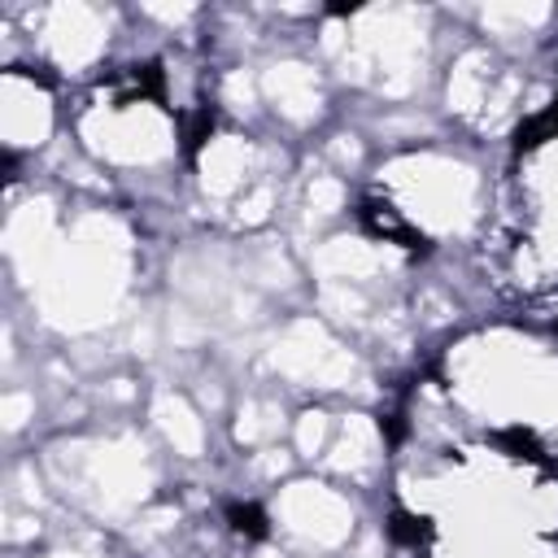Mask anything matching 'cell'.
Masks as SVG:
<instances>
[{
    "mask_svg": "<svg viewBox=\"0 0 558 558\" xmlns=\"http://www.w3.org/2000/svg\"><path fill=\"white\" fill-rule=\"evenodd\" d=\"M270 366L296 388H318V392H344L362 384V362L353 349H344L331 336V323L323 318H296L288 323L275 344H270Z\"/></svg>",
    "mask_w": 558,
    "mask_h": 558,
    "instance_id": "obj_6",
    "label": "cell"
},
{
    "mask_svg": "<svg viewBox=\"0 0 558 558\" xmlns=\"http://www.w3.org/2000/svg\"><path fill=\"white\" fill-rule=\"evenodd\" d=\"M196 179H201L205 201H214L227 214L248 187L270 179L266 148L248 135H240V131H218L214 140L205 135V144L196 153Z\"/></svg>",
    "mask_w": 558,
    "mask_h": 558,
    "instance_id": "obj_8",
    "label": "cell"
},
{
    "mask_svg": "<svg viewBox=\"0 0 558 558\" xmlns=\"http://www.w3.org/2000/svg\"><path fill=\"white\" fill-rule=\"evenodd\" d=\"M26 418H35V392L9 388V392H4V432H22Z\"/></svg>",
    "mask_w": 558,
    "mask_h": 558,
    "instance_id": "obj_18",
    "label": "cell"
},
{
    "mask_svg": "<svg viewBox=\"0 0 558 558\" xmlns=\"http://www.w3.org/2000/svg\"><path fill=\"white\" fill-rule=\"evenodd\" d=\"M48 558H87V554H74V549H57V554H48Z\"/></svg>",
    "mask_w": 558,
    "mask_h": 558,
    "instance_id": "obj_19",
    "label": "cell"
},
{
    "mask_svg": "<svg viewBox=\"0 0 558 558\" xmlns=\"http://www.w3.org/2000/svg\"><path fill=\"white\" fill-rule=\"evenodd\" d=\"M344 205H349V183H344V174H336L331 166H323L318 174L305 179V218L327 222V218H340Z\"/></svg>",
    "mask_w": 558,
    "mask_h": 558,
    "instance_id": "obj_16",
    "label": "cell"
},
{
    "mask_svg": "<svg viewBox=\"0 0 558 558\" xmlns=\"http://www.w3.org/2000/svg\"><path fill=\"white\" fill-rule=\"evenodd\" d=\"M131 270V240L109 214L78 218L26 279L39 314L65 331H92L113 318Z\"/></svg>",
    "mask_w": 558,
    "mask_h": 558,
    "instance_id": "obj_1",
    "label": "cell"
},
{
    "mask_svg": "<svg viewBox=\"0 0 558 558\" xmlns=\"http://www.w3.org/2000/svg\"><path fill=\"white\" fill-rule=\"evenodd\" d=\"M78 140L105 166L144 170V166H161L174 153V118L153 92L126 83V87H109L100 100H92L78 113Z\"/></svg>",
    "mask_w": 558,
    "mask_h": 558,
    "instance_id": "obj_4",
    "label": "cell"
},
{
    "mask_svg": "<svg viewBox=\"0 0 558 558\" xmlns=\"http://www.w3.org/2000/svg\"><path fill=\"white\" fill-rule=\"evenodd\" d=\"M549 22H554L549 4H488V9H480V26L493 39H510V44L536 39Z\"/></svg>",
    "mask_w": 558,
    "mask_h": 558,
    "instance_id": "obj_14",
    "label": "cell"
},
{
    "mask_svg": "<svg viewBox=\"0 0 558 558\" xmlns=\"http://www.w3.org/2000/svg\"><path fill=\"white\" fill-rule=\"evenodd\" d=\"M379 192L401 209L414 235H466L484 218V179L471 161L423 148L401 153L379 170Z\"/></svg>",
    "mask_w": 558,
    "mask_h": 558,
    "instance_id": "obj_3",
    "label": "cell"
},
{
    "mask_svg": "<svg viewBox=\"0 0 558 558\" xmlns=\"http://www.w3.org/2000/svg\"><path fill=\"white\" fill-rule=\"evenodd\" d=\"M527 187L536 196V218L545 222V235H536V244L545 248V257L558 270V153H554L549 166H541V174L527 179Z\"/></svg>",
    "mask_w": 558,
    "mask_h": 558,
    "instance_id": "obj_15",
    "label": "cell"
},
{
    "mask_svg": "<svg viewBox=\"0 0 558 558\" xmlns=\"http://www.w3.org/2000/svg\"><path fill=\"white\" fill-rule=\"evenodd\" d=\"M31 22V39L39 48V57L61 70V74H87L113 39V13L96 9V4H44L35 13H26Z\"/></svg>",
    "mask_w": 558,
    "mask_h": 558,
    "instance_id": "obj_7",
    "label": "cell"
},
{
    "mask_svg": "<svg viewBox=\"0 0 558 558\" xmlns=\"http://www.w3.org/2000/svg\"><path fill=\"white\" fill-rule=\"evenodd\" d=\"M52 122H57V109H52V92L44 87V78L22 65H9L0 83V135H4L9 157L48 144Z\"/></svg>",
    "mask_w": 558,
    "mask_h": 558,
    "instance_id": "obj_9",
    "label": "cell"
},
{
    "mask_svg": "<svg viewBox=\"0 0 558 558\" xmlns=\"http://www.w3.org/2000/svg\"><path fill=\"white\" fill-rule=\"evenodd\" d=\"M292 423L283 418V405L275 401V397H244L240 401V410H235V445H244L248 453H257V449H270V445H279V436L288 432Z\"/></svg>",
    "mask_w": 558,
    "mask_h": 558,
    "instance_id": "obj_13",
    "label": "cell"
},
{
    "mask_svg": "<svg viewBox=\"0 0 558 558\" xmlns=\"http://www.w3.org/2000/svg\"><path fill=\"white\" fill-rule=\"evenodd\" d=\"M275 532L305 554H336L353 541L357 510L331 480H288L270 501Z\"/></svg>",
    "mask_w": 558,
    "mask_h": 558,
    "instance_id": "obj_5",
    "label": "cell"
},
{
    "mask_svg": "<svg viewBox=\"0 0 558 558\" xmlns=\"http://www.w3.org/2000/svg\"><path fill=\"white\" fill-rule=\"evenodd\" d=\"M48 480L87 514L96 519H122L131 510H144L157 466L135 432H105V436H70L48 449L44 458Z\"/></svg>",
    "mask_w": 558,
    "mask_h": 558,
    "instance_id": "obj_2",
    "label": "cell"
},
{
    "mask_svg": "<svg viewBox=\"0 0 558 558\" xmlns=\"http://www.w3.org/2000/svg\"><path fill=\"white\" fill-rule=\"evenodd\" d=\"M153 427L161 432V440H166L179 458H201L205 445H209L205 414H201L183 392H157V401H153Z\"/></svg>",
    "mask_w": 558,
    "mask_h": 558,
    "instance_id": "obj_12",
    "label": "cell"
},
{
    "mask_svg": "<svg viewBox=\"0 0 558 558\" xmlns=\"http://www.w3.org/2000/svg\"><path fill=\"white\" fill-rule=\"evenodd\" d=\"M257 83H262V105H270L275 118L288 126H314L327 109L323 70L301 61V57H283V61L266 65L257 74Z\"/></svg>",
    "mask_w": 558,
    "mask_h": 558,
    "instance_id": "obj_10",
    "label": "cell"
},
{
    "mask_svg": "<svg viewBox=\"0 0 558 558\" xmlns=\"http://www.w3.org/2000/svg\"><path fill=\"white\" fill-rule=\"evenodd\" d=\"M384 466V427L371 414L336 418V436L323 453V471L336 480H371Z\"/></svg>",
    "mask_w": 558,
    "mask_h": 558,
    "instance_id": "obj_11",
    "label": "cell"
},
{
    "mask_svg": "<svg viewBox=\"0 0 558 558\" xmlns=\"http://www.w3.org/2000/svg\"><path fill=\"white\" fill-rule=\"evenodd\" d=\"M288 436H292V449H296V458L323 462V453H327V445H331V436H336V418H331L323 405H305V410L292 418Z\"/></svg>",
    "mask_w": 558,
    "mask_h": 558,
    "instance_id": "obj_17",
    "label": "cell"
}]
</instances>
